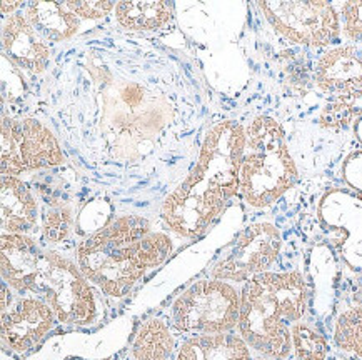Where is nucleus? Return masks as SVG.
Instances as JSON below:
<instances>
[{
	"instance_id": "nucleus-1",
	"label": "nucleus",
	"mask_w": 362,
	"mask_h": 360,
	"mask_svg": "<svg viewBox=\"0 0 362 360\" xmlns=\"http://www.w3.org/2000/svg\"><path fill=\"white\" fill-rule=\"evenodd\" d=\"M244 144L245 128L239 122L226 120L211 128L196 167L162 204L160 215L173 232L197 239L211 229L239 192Z\"/></svg>"
},
{
	"instance_id": "nucleus-2",
	"label": "nucleus",
	"mask_w": 362,
	"mask_h": 360,
	"mask_svg": "<svg viewBox=\"0 0 362 360\" xmlns=\"http://www.w3.org/2000/svg\"><path fill=\"white\" fill-rule=\"evenodd\" d=\"M173 252V240L152 232L137 215H125L105 225L77 248V265L90 284L110 297H124L148 270Z\"/></svg>"
},
{
	"instance_id": "nucleus-3",
	"label": "nucleus",
	"mask_w": 362,
	"mask_h": 360,
	"mask_svg": "<svg viewBox=\"0 0 362 360\" xmlns=\"http://www.w3.org/2000/svg\"><path fill=\"white\" fill-rule=\"evenodd\" d=\"M309 289L299 270L266 272L240 290L239 335L250 350L271 360L292 352L291 325L308 312Z\"/></svg>"
},
{
	"instance_id": "nucleus-4",
	"label": "nucleus",
	"mask_w": 362,
	"mask_h": 360,
	"mask_svg": "<svg viewBox=\"0 0 362 360\" xmlns=\"http://www.w3.org/2000/svg\"><path fill=\"white\" fill-rule=\"evenodd\" d=\"M296 180L297 169L279 122L266 115L255 117L245 128L239 167V192L245 204L254 209L272 205Z\"/></svg>"
},
{
	"instance_id": "nucleus-5",
	"label": "nucleus",
	"mask_w": 362,
	"mask_h": 360,
	"mask_svg": "<svg viewBox=\"0 0 362 360\" xmlns=\"http://www.w3.org/2000/svg\"><path fill=\"white\" fill-rule=\"evenodd\" d=\"M240 292L226 280H199L175 299L170 322L192 335L224 334L239 325Z\"/></svg>"
},
{
	"instance_id": "nucleus-6",
	"label": "nucleus",
	"mask_w": 362,
	"mask_h": 360,
	"mask_svg": "<svg viewBox=\"0 0 362 360\" xmlns=\"http://www.w3.org/2000/svg\"><path fill=\"white\" fill-rule=\"evenodd\" d=\"M35 294L49 304L60 324L83 327L99 317V300L89 280L78 265L57 252L44 253Z\"/></svg>"
},
{
	"instance_id": "nucleus-7",
	"label": "nucleus",
	"mask_w": 362,
	"mask_h": 360,
	"mask_svg": "<svg viewBox=\"0 0 362 360\" xmlns=\"http://www.w3.org/2000/svg\"><path fill=\"white\" fill-rule=\"evenodd\" d=\"M271 25L286 39L305 47H324L336 40L341 32V20L332 4L324 0H282L257 2Z\"/></svg>"
},
{
	"instance_id": "nucleus-8",
	"label": "nucleus",
	"mask_w": 362,
	"mask_h": 360,
	"mask_svg": "<svg viewBox=\"0 0 362 360\" xmlns=\"http://www.w3.org/2000/svg\"><path fill=\"white\" fill-rule=\"evenodd\" d=\"M282 251L279 229L271 222H255L245 227L217 264L211 275L217 280L247 282L269 272Z\"/></svg>"
},
{
	"instance_id": "nucleus-9",
	"label": "nucleus",
	"mask_w": 362,
	"mask_h": 360,
	"mask_svg": "<svg viewBox=\"0 0 362 360\" xmlns=\"http://www.w3.org/2000/svg\"><path fill=\"white\" fill-rule=\"evenodd\" d=\"M49 304L40 297L18 299L2 318V344L16 354H25L44 340L57 324Z\"/></svg>"
},
{
	"instance_id": "nucleus-10",
	"label": "nucleus",
	"mask_w": 362,
	"mask_h": 360,
	"mask_svg": "<svg viewBox=\"0 0 362 360\" xmlns=\"http://www.w3.org/2000/svg\"><path fill=\"white\" fill-rule=\"evenodd\" d=\"M319 217L327 227L342 230L346 239L339 246L352 270L362 274V197L347 191H331L319 205Z\"/></svg>"
},
{
	"instance_id": "nucleus-11",
	"label": "nucleus",
	"mask_w": 362,
	"mask_h": 360,
	"mask_svg": "<svg viewBox=\"0 0 362 360\" xmlns=\"http://www.w3.org/2000/svg\"><path fill=\"white\" fill-rule=\"evenodd\" d=\"M0 248L2 275L6 284L18 294H35L44 260V253L35 240L24 234H4Z\"/></svg>"
},
{
	"instance_id": "nucleus-12",
	"label": "nucleus",
	"mask_w": 362,
	"mask_h": 360,
	"mask_svg": "<svg viewBox=\"0 0 362 360\" xmlns=\"http://www.w3.org/2000/svg\"><path fill=\"white\" fill-rule=\"evenodd\" d=\"M314 80L319 89L334 97L362 92V50L354 45H341L317 60Z\"/></svg>"
},
{
	"instance_id": "nucleus-13",
	"label": "nucleus",
	"mask_w": 362,
	"mask_h": 360,
	"mask_svg": "<svg viewBox=\"0 0 362 360\" xmlns=\"http://www.w3.org/2000/svg\"><path fill=\"white\" fill-rule=\"evenodd\" d=\"M4 49L18 67L39 73L45 68L50 50L24 16H11L4 25Z\"/></svg>"
},
{
	"instance_id": "nucleus-14",
	"label": "nucleus",
	"mask_w": 362,
	"mask_h": 360,
	"mask_svg": "<svg viewBox=\"0 0 362 360\" xmlns=\"http://www.w3.org/2000/svg\"><path fill=\"white\" fill-rule=\"evenodd\" d=\"M175 360H254L252 350L239 334H204L185 339Z\"/></svg>"
},
{
	"instance_id": "nucleus-15",
	"label": "nucleus",
	"mask_w": 362,
	"mask_h": 360,
	"mask_svg": "<svg viewBox=\"0 0 362 360\" xmlns=\"http://www.w3.org/2000/svg\"><path fill=\"white\" fill-rule=\"evenodd\" d=\"M37 225V202L29 187L12 175H2L4 234L27 235Z\"/></svg>"
},
{
	"instance_id": "nucleus-16",
	"label": "nucleus",
	"mask_w": 362,
	"mask_h": 360,
	"mask_svg": "<svg viewBox=\"0 0 362 360\" xmlns=\"http://www.w3.org/2000/svg\"><path fill=\"white\" fill-rule=\"evenodd\" d=\"M18 140L25 170L64 164V154L59 149L57 140L39 120L24 119L18 122Z\"/></svg>"
},
{
	"instance_id": "nucleus-17",
	"label": "nucleus",
	"mask_w": 362,
	"mask_h": 360,
	"mask_svg": "<svg viewBox=\"0 0 362 360\" xmlns=\"http://www.w3.org/2000/svg\"><path fill=\"white\" fill-rule=\"evenodd\" d=\"M25 18L42 39L50 40V42H60V40L67 39L76 34L78 27L76 13L69 11L66 4L57 2L29 4Z\"/></svg>"
},
{
	"instance_id": "nucleus-18",
	"label": "nucleus",
	"mask_w": 362,
	"mask_h": 360,
	"mask_svg": "<svg viewBox=\"0 0 362 360\" xmlns=\"http://www.w3.org/2000/svg\"><path fill=\"white\" fill-rule=\"evenodd\" d=\"M175 350L170 327L160 318H148L134 337L131 354L134 360H169Z\"/></svg>"
},
{
	"instance_id": "nucleus-19",
	"label": "nucleus",
	"mask_w": 362,
	"mask_h": 360,
	"mask_svg": "<svg viewBox=\"0 0 362 360\" xmlns=\"http://www.w3.org/2000/svg\"><path fill=\"white\" fill-rule=\"evenodd\" d=\"M115 17L125 29L148 32L165 25L173 17V8L165 2H119Z\"/></svg>"
},
{
	"instance_id": "nucleus-20",
	"label": "nucleus",
	"mask_w": 362,
	"mask_h": 360,
	"mask_svg": "<svg viewBox=\"0 0 362 360\" xmlns=\"http://www.w3.org/2000/svg\"><path fill=\"white\" fill-rule=\"evenodd\" d=\"M332 335L339 350L362 360V304L339 313Z\"/></svg>"
},
{
	"instance_id": "nucleus-21",
	"label": "nucleus",
	"mask_w": 362,
	"mask_h": 360,
	"mask_svg": "<svg viewBox=\"0 0 362 360\" xmlns=\"http://www.w3.org/2000/svg\"><path fill=\"white\" fill-rule=\"evenodd\" d=\"M292 352L297 360H326L329 344L321 332L308 322H296L291 325Z\"/></svg>"
},
{
	"instance_id": "nucleus-22",
	"label": "nucleus",
	"mask_w": 362,
	"mask_h": 360,
	"mask_svg": "<svg viewBox=\"0 0 362 360\" xmlns=\"http://www.w3.org/2000/svg\"><path fill=\"white\" fill-rule=\"evenodd\" d=\"M25 172L18 140V122L4 117L2 124V175H16Z\"/></svg>"
},
{
	"instance_id": "nucleus-23",
	"label": "nucleus",
	"mask_w": 362,
	"mask_h": 360,
	"mask_svg": "<svg viewBox=\"0 0 362 360\" xmlns=\"http://www.w3.org/2000/svg\"><path fill=\"white\" fill-rule=\"evenodd\" d=\"M72 210L69 207H55L45 212L42 234L50 244H60L69 237L72 230Z\"/></svg>"
},
{
	"instance_id": "nucleus-24",
	"label": "nucleus",
	"mask_w": 362,
	"mask_h": 360,
	"mask_svg": "<svg viewBox=\"0 0 362 360\" xmlns=\"http://www.w3.org/2000/svg\"><path fill=\"white\" fill-rule=\"evenodd\" d=\"M354 115H357V112L351 95L334 97L322 109L319 122L326 128H346L352 122Z\"/></svg>"
},
{
	"instance_id": "nucleus-25",
	"label": "nucleus",
	"mask_w": 362,
	"mask_h": 360,
	"mask_svg": "<svg viewBox=\"0 0 362 360\" xmlns=\"http://www.w3.org/2000/svg\"><path fill=\"white\" fill-rule=\"evenodd\" d=\"M342 32L349 40L362 42V0H351L341 7Z\"/></svg>"
},
{
	"instance_id": "nucleus-26",
	"label": "nucleus",
	"mask_w": 362,
	"mask_h": 360,
	"mask_svg": "<svg viewBox=\"0 0 362 360\" xmlns=\"http://www.w3.org/2000/svg\"><path fill=\"white\" fill-rule=\"evenodd\" d=\"M342 177L352 191L362 193V150L352 152L342 164Z\"/></svg>"
},
{
	"instance_id": "nucleus-27",
	"label": "nucleus",
	"mask_w": 362,
	"mask_h": 360,
	"mask_svg": "<svg viewBox=\"0 0 362 360\" xmlns=\"http://www.w3.org/2000/svg\"><path fill=\"white\" fill-rule=\"evenodd\" d=\"M66 7L83 18H102L115 8L114 2H66Z\"/></svg>"
},
{
	"instance_id": "nucleus-28",
	"label": "nucleus",
	"mask_w": 362,
	"mask_h": 360,
	"mask_svg": "<svg viewBox=\"0 0 362 360\" xmlns=\"http://www.w3.org/2000/svg\"><path fill=\"white\" fill-rule=\"evenodd\" d=\"M18 7H21V2H2V12H8V16H13V12H16Z\"/></svg>"
},
{
	"instance_id": "nucleus-29",
	"label": "nucleus",
	"mask_w": 362,
	"mask_h": 360,
	"mask_svg": "<svg viewBox=\"0 0 362 360\" xmlns=\"http://www.w3.org/2000/svg\"><path fill=\"white\" fill-rule=\"evenodd\" d=\"M354 133H356V138L359 140V144L362 145V117H357L356 122H354Z\"/></svg>"
},
{
	"instance_id": "nucleus-30",
	"label": "nucleus",
	"mask_w": 362,
	"mask_h": 360,
	"mask_svg": "<svg viewBox=\"0 0 362 360\" xmlns=\"http://www.w3.org/2000/svg\"><path fill=\"white\" fill-rule=\"evenodd\" d=\"M254 360H271V359H266V357H257V359H254Z\"/></svg>"
}]
</instances>
